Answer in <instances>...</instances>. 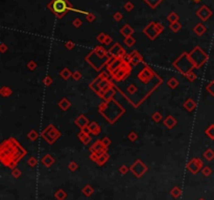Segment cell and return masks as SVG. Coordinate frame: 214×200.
<instances>
[{
  "mask_svg": "<svg viewBox=\"0 0 214 200\" xmlns=\"http://www.w3.org/2000/svg\"><path fill=\"white\" fill-rule=\"evenodd\" d=\"M194 1H198V0H194Z\"/></svg>",
  "mask_w": 214,
  "mask_h": 200,
  "instance_id": "obj_2",
  "label": "cell"
},
{
  "mask_svg": "<svg viewBox=\"0 0 214 200\" xmlns=\"http://www.w3.org/2000/svg\"><path fill=\"white\" fill-rule=\"evenodd\" d=\"M65 9H66V4H65V2L63 0H57L53 3V9L57 13H62V12L65 11Z\"/></svg>",
  "mask_w": 214,
  "mask_h": 200,
  "instance_id": "obj_1",
  "label": "cell"
}]
</instances>
